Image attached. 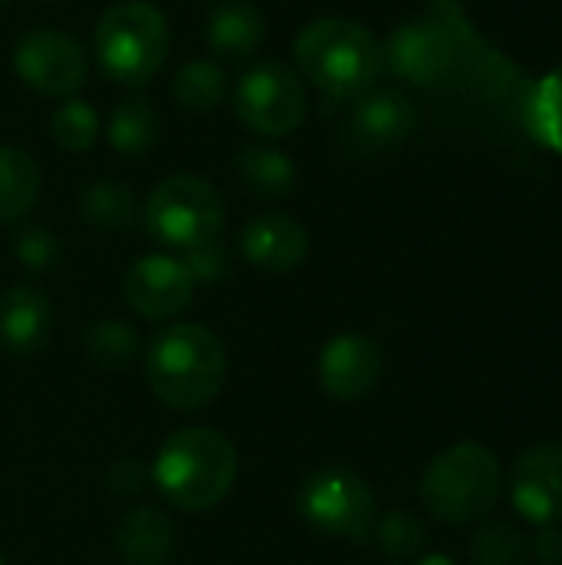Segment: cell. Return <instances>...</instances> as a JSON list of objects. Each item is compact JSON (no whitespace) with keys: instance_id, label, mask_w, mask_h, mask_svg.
Returning <instances> with one entry per match:
<instances>
[{"instance_id":"obj_1","label":"cell","mask_w":562,"mask_h":565,"mask_svg":"<svg viewBox=\"0 0 562 565\" xmlns=\"http://www.w3.org/2000/svg\"><path fill=\"white\" fill-rule=\"evenodd\" d=\"M298 73L331 99H358L384 70L378 36L348 17H318L295 36Z\"/></svg>"},{"instance_id":"obj_2","label":"cell","mask_w":562,"mask_h":565,"mask_svg":"<svg viewBox=\"0 0 562 565\" xmlns=\"http://www.w3.org/2000/svg\"><path fill=\"white\" fill-rule=\"evenodd\" d=\"M225 348L205 324H169L146 351V381L152 394L182 414L212 404L225 384Z\"/></svg>"},{"instance_id":"obj_3","label":"cell","mask_w":562,"mask_h":565,"mask_svg":"<svg viewBox=\"0 0 562 565\" xmlns=\"http://www.w3.org/2000/svg\"><path fill=\"white\" fill-rule=\"evenodd\" d=\"M238 477V454L232 440L212 427L176 430L156 454L152 483L162 497L185 513L219 507Z\"/></svg>"},{"instance_id":"obj_4","label":"cell","mask_w":562,"mask_h":565,"mask_svg":"<svg viewBox=\"0 0 562 565\" xmlns=\"http://www.w3.org/2000/svg\"><path fill=\"white\" fill-rule=\"evenodd\" d=\"M93 50L113 83L146 86L169 56L166 13L146 0L113 3L93 30Z\"/></svg>"},{"instance_id":"obj_5","label":"cell","mask_w":562,"mask_h":565,"mask_svg":"<svg viewBox=\"0 0 562 565\" xmlns=\"http://www.w3.org/2000/svg\"><path fill=\"white\" fill-rule=\"evenodd\" d=\"M503 487V473L497 457L480 444H454L444 454H437L424 477H421V497L427 510L454 526L484 520Z\"/></svg>"},{"instance_id":"obj_6","label":"cell","mask_w":562,"mask_h":565,"mask_svg":"<svg viewBox=\"0 0 562 565\" xmlns=\"http://www.w3.org/2000/svg\"><path fill=\"white\" fill-rule=\"evenodd\" d=\"M142 218L159 245L189 252L222 235L225 199L202 175H169L149 192Z\"/></svg>"},{"instance_id":"obj_7","label":"cell","mask_w":562,"mask_h":565,"mask_svg":"<svg viewBox=\"0 0 562 565\" xmlns=\"http://www.w3.org/2000/svg\"><path fill=\"white\" fill-rule=\"evenodd\" d=\"M298 510L325 536L364 543L378 520V500L368 480L348 467H321L298 490Z\"/></svg>"},{"instance_id":"obj_8","label":"cell","mask_w":562,"mask_h":565,"mask_svg":"<svg viewBox=\"0 0 562 565\" xmlns=\"http://www.w3.org/2000/svg\"><path fill=\"white\" fill-rule=\"evenodd\" d=\"M232 99H235V116L252 132L268 139H282L295 132L308 113V93L301 76L278 60L252 66L238 79Z\"/></svg>"},{"instance_id":"obj_9","label":"cell","mask_w":562,"mask_h":565,"mask_svg":"<svg viewBox=\"0 0 562 565\" xmlns=\"http://www.w3.org/2000/svg\"><path fill=\"white\" fill-rule=\"evenodd\" d=\"M17 76L43 96H76L86 83L83 46L63 30H30L13 50Z\"/></svg>"},{"instance_id":"obj_10","label":"cell","mask_w":562,"mask_h":565,"mask_svg":"<svg viewBox=\"0 0 562 565\" xmlns=\"http://www.w3.org/2000/svg\"><path fill=\"white\" fill-rule=\"evenodd\" d=\"M510 500L533 526L562 520V444L543 440L527 447L510 470Z\"/></svg>"},{"instance_id":"obj_11","label":"cell","mask_w":562,"mask_h":565,"mask_svg":"<svg viewBox=\"0 0 562 565\" xmlns=\"http://www.w3.org/2000/svg\"><path fill=\"white\" fill-rule=\"evenodd\" d=\"M454 53L457 50H454V36L447 33V26L424 17V20H407L391 33L384 46V63L407 83L434 86L444 76H450Z\"/></svg>"},{"instance_id":"obj_12","label":"cell","mask_w":562,"mask_h":565,"mask_svg":"<svg viewBox=\"0 0 562 565\" xmlns=\"http://www.w3.org/2000/svg\"><path fill=\"white\" fill-rule=\"evenodd\" d=\"M123 291L136 315L149 321H162V318H176L179 311H185V305L192 301L195 281L189 268L182 265V258L146 255L129 268Z\"/></svg>"},{"instance_id":"obj_13","label":"cell","mask_w":562,"mask_h":565,"mask_svg":"<svg viewBox=\"0 0 562 565\" xmlns=\"http://www.w3.org/2000/svg\"><path fill=\"white\" fill-rule=\"evenodd\" d=\"M384 371L381 348L364 334H338L321 348L318 381L335 401H361L368 397Z\"/></svg>"},{"instance_id":"obj_14","label":"cell","mask_w":562,"mask_h":565,"mask_svg":"<svg viewBox=\"0 0 562 565\" xmlns=\"http://www.w3.org/2000/svg\"><path fill=\"white\" fill-rule=\"evenodd\" d=\"M238 248L252 268L268 275H285L308 258V232L295 215L265 212L242 228Z\"/></svg>"},{"instance_id":"obj_15","label":"cell","mask_w":562,"mask_h":565,"mask_svg":"<svg viewBox=\"0 0 562 565\" xmlns=\"http://www.w3.org/2000/svg\"><path fill=\"white\" fill-rule=\"evenodd\" d=\"M417 126V113L411 106V99L397 89H368L358 96L348 129L354 136V142H361L364 149H384L394 146L401 139H407Z\"/></svg>"},{"instance_id":"obj_16","label":"cell","mask_w":562,"mask_h":565,"mask_svg":"<svg viewBox=\"0 0 562 565\" xmlns=\"http://www.w3.org/2000/svg\"><path fill=\"white\" fill-rule=\"evenodd\" d=\"M50 321V301L26 285H17L0 298V344L17 358H30L43 348Z\"/></svg>"},{"instance_id":"obj_17","label":"cell","mask_w":562,"mask_h":565,"mask_svg":"<svg viewBox=\"0 0 562 565\" xmlns=\"http://www.w3.org/2000/svg\"><path fill=\"white\" fill-rule=\"evenodd\" d=\"M265 40V17L248 0H219L205 20V43L222 60H245Z\"/></svg>"},{"instance_id":"obj_18","label":"cell","mask_w":562,"mask_h":565,"mask_svg":"<svg viewBox=\"0 0 562 565\" xmlns=\"http://www.w3.org/2000/svg\"><path fill=\"white\" fill-rule=\"evenodd\" d=\"M172 543L176 526L156 507L132 510L116 530V553L126 565H166L172 556Z\"/></svg>"},{"instance_id":"obj_19","label":"cell","mask_w":562,"mask_h":565,"mask_svg":"<svg viewBox=\"0 0 562 565\" xmlns=\"http://www.w3.org/2000/svg\"><path fill=\"white\" fill-rule=\"evenodd\" d=\"M235 172L242 175L245 189L265 199H282L295 192V182H298L295 162L278 146H245L235 156Z\"/></svg>"},{"instance_id":"obj_20","label":"cell","mask_w":562,"mask_h":565,"mask_svg":"<svg viewBox=\"0 0 562 565\" xmlns=\"http://www.w3.org/2000/svg\"><path fill=\"white\" fill-rule=\"evenodd\" d=\"M40 195V169L30 152L0 146V225L20 222Z\"/></svg>"},{"instance_id":"obj_21","label":"cell","mask_w":562,"mask_h":565,"mask_svg":"<svg viewBox=\"0 0 562 565\" xmlns=\"http://www.w3.org/2000/svg\"><path fill=\"white\" fill-rule=\"evenodd\" d=\"M106 139L119 156L136 159V156H142V152H149L156 146V139H159V113L142 96L123 99L109 113Z\"/></svg>"},{"instance_id":"obj_22","label":"cell","mask_w":562,"mask_h":565,"mask_svg":"<svg viewBox=\"0 0 562 565\" xmlns=\"http://www.w3.org/2000/svg\"><path fill=\"white\" fill-rule=\"evenodd\" d=\"M79 215L106 232H123L136 218V192L126 182L99 179L83 189L79 195Z\"/></svg>"},{"instance_id":"obj_23","label":"cell","mask_w":562,"mask_h":565,"mask_svg":"<svg viewBox=\"0 0 562 565\" xmlns=\"http://www.w3.org/2000/svg\"><path fill=\"white\" fill-rule=\"evenodd\" d=\"M229 83L219 63L212 60H192L185 63L172 79V99L189 113H212L225 103Z\"/></svg>"},{"instance_id":"obj_24","label":"cell","mask_w":562,"mask_h":565,"mask_svg":"<svg viewBox=\"0 0 562 565\" xmlns=\"http://www.w3.org/2000/svg\"><path fill=\"white\" fill-rule=\"evenodd\" d=\"M53 126V142L63 152H86L93 149L96 136H99V113L86 103V99H63L50 119Z\"/></svg>"},{"instance_id":"obj_25","label":"cell","mask_w":562,"mask_h":565,"mask_svg":"<svg viewBox=\"0 0 562 565\" xmlns=\"http://www.w3.org/2000/svg\"><path fill=\"white\" fill-rule=\"evenodd\" d=\"M467 553L474 565H520L530 553V543L513 523H487L474 533Z\"/></svg>"},{"instance_id":"obj_26","label":"cell","mask_w":562,"mask_h":565,"mask_svg":"<svg viewBox=\"0 0 562 565\" xmlns=\"http://www.w3.org/2000/svg\"><path fill=\"white\" fill-rule=\"evenodd\" d=\"M86 348H89V358L96 364H103L109 371H119L136 358L139 338L126 321H99V324L89 328Z\"/></svg>"},{"instance_id":"obj_27","label":"cell","mask_w":562,"mask_h":565,"mask_svg":"<svg viewBox=\"0 0 562 565\" xmlns=\"http://www.w3.org/2000/svg\"><path fill=\"white\" fill-rule=\"evenodd\" d=\"M378 543L391 559H411L424 550L427 543V526L421 516H414L411 510H391L381 523H378Z\"/></svg>"},{"instance_id":"obj_28","label":"cell","mask_w":562,"mask_h":565,"mask_svg":"<svg viewBox=\"0 0 562 565\" xmlns=\"http://www.w3.org/2000/svg\"><path fill=\"white\" fill-rule=\"evenodd\" d=\"M17 258L23 268L30 271H46L56 258H60V242L50 228L43 225H30L17 235Z\"/></svg>"},{"instance_id":"obj_29","label":"cell","mask_w":562,"mask_h":565,"mask_svg":"<svg viewBox=\"0 0 562 565\" xmlns=\"http://www.w3.org/2000/svg\"><path fill=\"white\" fill-rule=\"evenodd\" d=\"M182 265L189 268L192 281H202V285L219 281V278H225V271H229V258H225V248H222L219 238H215V242H205V245H199V248H189L185 258H182Z\"/></svg>"},{"instance_id":"obj_30","label":"cell","mask_w":562,"mask_h":565,"mask_svg":"<svg viewBox=\"0 0 562 565\" xmlns=\"http://www.w3.org/2000/svg\"><path fill=\"white\" fill-rule=\"evenodd\" d=\"M533 556L540 565H560L562 563V530L556 526H540L537 540H533Z\"/></svg>"},{"instance_id":"obj_31","label":"cell","mask_w":562,"mask_h":565,"mask_svg":"<svg viewBox=\"0 0 562 565\" xmlns=\"http://www.w3.org/2000/svg\"><path fill=\"white\" fill-rule=\"evenodd\" d=\"M109 483L116 487V493H139L142 490V470L132 460H119L109 470Z\"/></svg>"},{"instance_id":"obj_32","label":"cell","mask_w":562,"mask_h":565,"mask_svg":"<svg viewBox=\"0 0 562 565\" xmlns=\"http://www.w3.org/2000/svg\"><path fill=\"white\" fill-rule=\"evenodd\" d=\"M417 565H454V559L444 556V553H431V556H424Z\"/></svg>"},{"instance_id":"obj_33","label":"cell","mask_w":562,"mask_h":565,"mask_svg":"<svg viewBox=\"0 0 562 565\" xmlns=\"http://www.w3.org/2000/svg\"><path fill=\"white\" fill-rule=\"evenodd\" d=\"M0 3H3V0H0Z\"/></svg>"}]
</instances>
